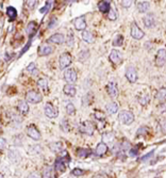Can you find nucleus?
I'll use <instances>...</instances> for the list:
<instances>
[{"label": "nucleus", "instance_id": "f257e3e1", "mask_svg": "<svg viewBox=\"0 0 166 178\" xmlns=\"http://www.w3.org/2000/svg\"><path fill=\"white\" fill-rule=\"evenodd\" d=\"M118 118H119V121H121V123L125 124V125H130L131 123H133L134 115H133V113L130 112V111L124 110L119 113Z\"/></svg>", "mask_w": 166, "mask_h": 178}, {"label": "nucleus", "instance_id": "f03ea898", "mask_svg": "<svg viewBox=\"0 0 166 178\" xmlns=\"http://www.w3.org/2000/svg\"><path fill=\"white\" fill-rule=\"evenodd\" d=\"M26 100L30 103H38L42 101V95L36 91H29L26 94Z\"/></svg>", "mask_w": 166, "mask_h": 178}, {"label": "nucleus", "instance_id": "7ed1b4c3", "mask_svg": "<svg viewBox=\"0 0 166 178\" xmlns=\"http://www.w3.org/2000/svg\"><path fill=\"white\" fill-rule=\"evenodd\" d=\"M79 130L82 133L88 134V136H93L94 130H95V127L93 126V124L91 122H83L79 125Z\"/></svg>", "mask_w": 166, "mask_h": 178}, {"label": "nucleus", "instance_id": "20e7f679", "mask_svg": "<svg viewBox=\"0 0 166 178\" xmlns=\"http://www.w3.org/2000/svg\"><path fill=\"white\" fill-rule=\"evenodd\" d=\"M71 60H73V58H71V55L68 52L62 53V55H60V59H59L61 70H64V68L68 67L71 63Z\"/></svg>", "mask_w": 166, "mask_h": 178}, {"label": "nucleus", "instance_id": "39448f33", "mask_svg": "<svg viewBox=\"0 0 166 178\" xmlns=\"http://www.w3.org/2000/svg\"><path fill=\"white\" fill-rule=\"evenodd\" d=\"M27 133H28V136H29V138H31L32 140H34V141H40V138H42L40 131L37 130V128L34 125L28 126Z\"/></svg>", "mask_w": 166, "mask_h": 178}, {"label": "nucleus", "instance_id": "423d86ee", "mask_svg": "<svg viewBox=\"0 0 166 178\" xmlns=\"http://www.w3.org/2000/svg\"><path fill=\"white\" fill-rule=\"evenodd\" d=\"M131 36L135 40H140L145 36V33L142 29H140V27H137V25L133 22L131 26Z\"/></svg>", "mask_w": 166, "mask_h": 178}, {"label": "nucleus", "instance_id": "0eeeda50", "mask_svg": "<svg viewBox=\"0 0 166 178\" xmlns=\"http://www.w3.org/2000/svg\"><path fill=\"white\" fill-rule=\"evenodd\" d=\"M64 79L67 83H75L77 81V73L75 70H73V68H69V70H67L65 73H64Z\"/></svg>", "mask_w": 166, "mask_h": 178}, {"label": "nucleus", "instance_id": "6e6552de", "mask_svg": "<svg viewBox=\"0 0 166 178\" xmlns=\"http://www.w3.org/2000/svg\"><path fill=\"white\" fill-rule=\"evenodd\" d=\"M126 77L129 82L134 83L137 80V73L133 66H128L126 70Z\"/></svg>", "mask_w": 166, "mask_h": 178}, {"label": "nucleus", "instance_id": "1a4fd4ad", "mask_svg": "<svg viewBox=\"0 0 166 178\" xmlns=\"http://www.w3.org/2000/svg\"><path fill=\"white\" fill-rule=\"evenodd\" d=\"M165 59H166V52L164 48H162V49H160L159 51L157 52V55H155V65L159 66V67L164 66Z\"/></svg>", "mask_w": 166, "mask_h": 178}, {"label": "nucleus", "instance_id": "9d476101", "mask_svg": "<svg viewBox=\"0 0 166 178\" xmlns=\"http://www.w3.org/2000/svg\"><path fill=\"white\" fill-rule=\"evenodd\" d=\"M44 110H45V114H46V116H48V118H57L58 116V111H57V109L55 108L51 103H47L45 105V108H44Z\"/></svg>", "mask_w": 166, "mask_h": 178}, {"label": "nucleus", "instance_id": "9b49d317", "mask_svg": "<svg viewBox=\"0 0 166 178\" xmlns=\"http://www.w3.org/2000/svg\"><path fill=\"white\" fill-rule=\"evenodd\" d=\"M53 51V48L48 44H43L38 48V55L40 57H46V55H51Z\"/></svg>", "mask_w": 166, "mask_h": 178}, {"label": "nucleus", "instance_id": "f8f14e48", "mask_svg": "<svg viewBox=\"0 0 166 178\" xmlns=\"http://www.w3.org/2000/svg\"><path fill=\"white\" fill-rule=\"evenodd\" d=\"M48 43H52V44H63L64 42H65V36H64L63 34H61V33H57V34H53L51 35V36L48 39L47 41Z\"/></svg>", "mask_w": 166, "mask_h": 178}, {"label": "nucleus", "instance_id": "ddd939ff", "mask_svg": "<svg viewBox=\"0 0 166 178\" xmlns=\"http://www.w3.org/2000/svg\"><path fill=\"white\" fill-rule=\"evenodd\" d=\"M74 26L77 30H79V31H83V30H85L86 28V22L85 19H84L83 16L81 17H78V18H76L74 20Z\"/></svg>", "mask_w": 166, "mask_h": 178}, {"label": "nucleus", "instance_id": "4468645a", "mask_svg": "<svg viewBox=\"0 0 166 178\" xmlns=\"http://www.w3.org/2000/svg\"><path fill=\"white\" fill-rule=\"evenodd\" d=\"M110 60H111L112 63H114V64H118L119 62L121 61V53L118 51V50L116 49H113L112 50V52L110 53Z\"/></svg>", "mask_w": 166, "mask_h": 178}, {"label": "nucleus", "instance_id": "2eb2a0df", "mask_svg": "<svg viewBox=\"0 0 166 178\" xmlns=\"http://www.w3.org/2000/svg\"><path fill=\"white\" fill-rule=\"evenodd\" d=\"M107 92H108V94L112 98L117 97V95H118V90H117L116 84H115L114 82H110L109 84L107 85Z\"/></svg>", "mask_w": 166, "mask_h": 178}, {"label": "nucleus", "instance_id": "dca6fc26", "mask_svg": "<svg viewBox=\"0 0 166 178\" xmlns=\"http://www.w3.org/2000/svg\"><path fill=\"white\" fill-rule=\"evenodd\" d=\"M107 152H108V144L103 143V142L97 144V147L95 149V154L97 156H103L104 154H107Z\"/></svg>", "mask_w": 166, "mask_h": 178}, {"label": "nucleus", "instance_id": "f3484780", "mask_svg": "<svg viewBox=\"0 0 166 178\" xmlns=\"http://www.w3.org/2000/svg\"><path fill=\"white\" fill-rule=\"evenodd\" d=\"M143 22H144L145 26L147 28H153L155 25V19H154V16L153 14H148L146 16L143 18Z\"/></svg>", "mask_w": 166, "mask_h": 178}, {"label": "nucleus", "instance_id": "a211bd4d", "mask_svg": "<svg viewBox=\"0 0 166 178\" xmlns=\"http://www.w3.org/2000/svg\"><path fill=\"white\" fill-rule=\"evenodd\" d=\"M9 158L13 163H18V162L20 161V159H21V157H20L19 152L17 151H15V149H10L9 151Z\"/></svg>", "mask_w": 166, "mask_h": 178}, {"label": "nucleus", "instance_id": "6ab92c4d", "mask_svg": "<svg viewBox=\"0 0 166 178\" xmlns=\"http://www.w3.org/2000/svg\"><path fill=\"white\" fill-rule=\"evenodd\" d=\"M110 1L109 0H102L98 3V9L99 11L102 12V13H108L110 10Z\"/></svg>", "mask_w": 166, "mask_h": 178}, {"label": "nucleus", "instance_id": "aec40b11", "mask_svg": "<svg viewBox=\"0 0 166 178\" xmlns=\"http://www.w3.org/2000/svg\"><path fill=\"white\" fill-rule=\"evenodd\" d=\"M49 148L53 152H61L63 151V143L62 142H52L49 144Z\"/></svg>", "mask_w": 166, "mask_h": 178}, {"label": "nucleus", "instance_id": "412c9836", "mask_svg": "<svg viewBox=\"0 0 166 178\" xmlns=\"http://www.w3.org/2000/svg\"><path fill=\"white\" fill-rule=\"evenodd\" d=\"M63 92L65 95H67V96H71V97H74V96L76 95V93H77V91H76V88L74 85H70V84H67V85H65L63 88Z\"/></svg>", "mask_w": 166, "mask_h": 178}, {"label": "nucleus", "instance_id": "4be33fe9", "mask_svg": "<svg viewBox=\"0 0 166 178\" xmlns=\"http://www.w3.org/2000/svg\"><path fill=\"white\" fill-rule=\"evenodd\" d=\"M106 110L108 114H115L118 111V105L116 103H109L106 106Z\"/></svg>", "mask_w": 166, "mask_h": 178}, {"label": "nucleus", "instance_id": "5701e85b", "mask_svg": "<svg viewBox=\"0 0 166 178\" xmlns=\"http://www.w3.org/2000/svg\"><path fill=\"white\" fill-rule=\"evenodd\" d=\"M17 109H18V112L26 115L28 112H29V105H28L26 101H19L18 106H17Z\"/></svg>", "mask_w": 166, "mask_h": 178}, {"label": "nucleus", "instance_id": "b1692460", "mask_svg": "<svg viewBox=\"0 0 166 178\" xmlns=\"http://www.w3.org/2000/svg\"><path fill=\"white\" fill-rule=\"evenodd\" d=\"M37 29V24L35 22H30L29 24H28L27 28H26V32H27L28 35H33L35 33Z\"/></svg>", "mask_w": 166, "mask_h": 178}, {"label": "nucleus", "instance_id": "393cba45", "mask_svg": "<svg viewBox=\"0 0 166 178\" xmlns=\"http://www.w3.org/2000/svg\"><path fill=\"white\" fill-rule=\"evenodd\" d=\"M114 140H115V134L113 132H106V133H103V136H102V142L106 144L112 143Z\"/></svg>", "mask_w": 166, "mask_h": 178}, {"label": "nucleus", "instance_id": "a878e982", "mask_svg": "<svg viewBox=\"0 0 166 178\" xmlns=\"http://www.w3.org/2000/svg\"><path fill=\"white\" fill-rule=\"evenodd\" d=\"M55 171H58L59 173H64V172H65L66 166H65V164H64V161L62 159H58L57 161H55Z\"/></svg>", "mask_w": 166, "mask_h": 178}, {"label": "nucleus", "instance_id": "bb28decb", "mask_svg": "<svg viewBox=\"0 0 166 178\" xmlns=\"http://www.w3.org/2000/svg\"><path fill=\"white\" fill-rule=\"evenodd\" d=\"M150 7V4L149 2H140L139 4H137V10H139L140 13H145V12H147L148 10H149Z\"/></svg>", "mask_w": 166, "mask_h": 178}, {"label": "nucleus", "instance_id": "cd10ccee", "mask_svg": "<svg viewBox=\"0 0 166 178\" xmlns=\"http://www.w3.org/2000/svg\"><path fill=\"white\" fill-rule=\"evenodd\" d=\"M7 15L10 17L11 19H15L17 17V11H16V9L15 7H9L7 9Z\"/></svg>", "mask_w": 166, "mask_h": 178}, {"label": "nucleus", "instance_id": "c85d7f7f", "mask_svg": "<svg viewBox=\"0 0 166 178\" xmlns=\"http://www.w3.org/2000/svg\"><path fill=\"white\" fill-rule=\"evenodd\" d=\"M77 155H78L80 158H85V157L91 155V151L88 148H79L78 151H77Z\"/></svg>", "mask_w": 166, "mask_h": 178}, {"label": "nucleus", "instance_id": "c756f323", "mask_svg": "<svg viewBox=\"0 0 166 178\" xmlns=\"http://www.w3.org/2000/svg\"><path fill=\"white\" fill-rule=\"evenodd\" d=\"M122 43H124V36H122L121 34H117L116 37L113 40V46H116V47H119L122 45Z\"/></svg>", "mask_w": 166, "mask_h": 178}, {"label": "nucleus", "instance_id": "7c9ffc66", "mask_svg": "<svg viewBox=\"0 0 166 178\" xmlns=\"http://www.w3.org/2000/svg\"><path fill=\"white\" fill-rule=\"evenodd\" d=\"M37 85L40 89H42V90L46 91L48 89V81L44 79V78H42V79H38L37 80Z\"/></svg>", "mask_w": 166, "mask_h": 178}, {"label": "nucleus", "instance_id": "2f4dec72", "mask_svg": "<svg viewBox=\"0 0 166 178\" xmlns=\"http://www.w3.org/2000/svg\"><path fill=\"white\" fill-rule=\"evenodd\" d=\"M108 18L110 20H116L117 19V12L115 10V7H110L109 12H108Z\"/></svg>", "mask_w": 166, "mask_h": 178}, {"label": "nucleus", "instance_id": "473e14b6", "mask_svg": "<svg viewBox=\"0 0 166 178\" xmlns=\"http://www.w3.org/2000/svg\"><path fill=\"white\" fill-rule=\"evenodd\" d=\"M42 177H44V178L53 177V174H52V167H50V166L45 167V169H44V171H43Z\"/></svg>", "mask_w": 166, "mask_h": 178}, {"label": "nucleus", "instance_id": "72a5a7b5", "mask_svg": "<svg viewBox=\"0 0 166 178\" xmlns=\"http://www.w3.org/2000/svg\"><path fill=\"white\" fill-rule=\"evenodd\" d=\"M88 58H89L88 50H83L79 55V61H81V62H85L86 60H88Z\"/></svg>", "mask_w": 166, "mask_h": 178}, {"label": "nucleus", "instance_id": "f704fd0d", "mask_svg": "<svg viewBox=\"0 0 166 178\" xmlns=\"http://www.w3.org/2000/svg\"><path fill=\"white\" fill-rule=\"evenodd\" d=\"M82 39H83V41H85V42L91 43V42H93V34L88 31H83Z\"/></svg>", "mask_w": 166, "mask_h": 178}, {"label": "nucleus", "instance_id": "c9c22d12", "mask_svg": "<svg viewBox=\"0 0 166 178\" xmlns=\"http://www.w3.org/2000/svg\"><path fill=\"white\" fill-rule=\"evenodd\" d=\"M66 112H67L68 115H74V114L76 113V108L75 106H74V103H67V106H66Z\"/></svg>", "mask_w": 166, "mask_h": 178}, {"label": "nucleus", "instance_id": "e433bc0d", "mask_svg": "<svg viewBox=\"0 0 166 178\" xmlns=\"http://www.w3.org/2000/svg\"><path fill=\"white\" fill-rule=\"evenodd\" d=\"M157 98L159 99V100H160L162 103L165 101V89H164V88H162V89H161V90L159 91V92H158Z\"/></svg>", "mask_w": 166, "mask_h": 178}, {"label": "nucleus", "instance_id": "4c0bfd02", "mask_svg": "<svg viewBox=\"0 0 166 178\" xmlns=\"http://www.w3.org/2000/svg\"><path fill=\"white\" fill-rule=\"evenodd\" d=\"M27 72L33 74V75H35V74L37 73V68H36V65H35V63H30L29 65H28L27 67Z\"/></svg>", "mask_w": 166, "mask_h": 178}, {"label": "nucleus", "instance_id": "58836bf2", "mask_svg": "<svg viewBox=\"0 0 166 178\" xmlns=\"http://www.w3.org/2000/svg\"><path fill=\"white\" fill-rule=\"evenodd\" d=\"M61 129L64 131V132H67L69 130V125H68V122L67 119L64 118L62 122H61Z\"/></svg>", "mask_w": 166, "mask_h": 178}, {"label": "nucleus", "instance_id": "ea45409f", "mask_svg": "<svg viewBox=\"0 0 166 178\" xmlns=\"http://www.w3.org/2000/svg\"><path fill=\"white\" fill-rule=\"evenodd\" d=\"M94 118L96 119H98V121H104V118H106V114L102 113L101 111H96L95 113H94Z\"/></svg>", "mask_w": 166, "mask_h": 178}, {"label": "nucleus", "instance_id": "a19ab883", "mask_svg": "<svg viewBox=\"0 0 166 178\" xmlns=\"http://www.w3.org/2000/svg\"><path fill=\"white\" fill-rule=\"evenodd\" d=\"M36 3H37V0H27V1H26V6L29 7L30 10L34 9Z\"/></svg>", "mask_w": 166, "mask_h": 178}, {"label": "nucleus", "instance_id": "79ce46f5", "mask_svg": "<svg viewBox=\"0 0 166 178\" xmlns=\"http://www.w3.org/2000/svg\"><path fill=\"white\" fill-rule=\"evenodd\" d=\"M139 103H140L142 106L147 105V103H149V96L145 95V96H143V97H140V98H139Z\"/></svg>", "mask_w": 166, "mask_h": 178}, {"label": "nucleus", "instance_id": "37998d69", "mask_svg": "<svg viewBox=\"0 0 166 178\" xmlns=\"http://www.w3.org/2000/svg\"><path fill=\"white\" fill-rule=\"evenodd\" d=\"M133 3V0H121V6L124 7H130Z\"/></svg>", "mask_w": 166, "mask_h": 178}, {"label": "nucleus", "instance_id": "c03bdc74", "mask_svg": "<svg viewBox=\"0 0 166 178\" xmlns=\"http://www.w3.org/2000/svg\"><path fill=\"white\" fill-rule=\"evenodd\" d=\"M71 173H73V175H75V176H82L84 174V171L81 169H75V170H73Z\"/></svg>", "mask_w": 166, "mask_h": 178}, {"label": "nucleus", "instance_id": "a18cd8bd", "mask_svg": "<svg viewBox=\"0 0 166 178\" xmlns=\"http://www.w3.org/2000/svg\"><path fill=\"white\" fill-rule=\"evenodd\" d=\"M147 130H148V127H145V126L140 127L139 130H137V136H142V134H146Z\"/></svg>", "mask_w": 166, "mask_h": 178}, {"label": "nucleus", "instance_id": "49530a36", "mask_svg": "<svg viewBox=\"0 0 166 178\" xmlns=\"http://www.w3.org/2000/svg\"><path fill=\"white\" fill-rule=\"evenodd\" d=\"M7 145V140L3 138H0V151L3 149Z\"/></svg>", "mask_w": 166, "mask_h": 178}, {"label": "nucleus", "instance_id": "de8ad7c7", "mask_svg": "<svg viewBox=\"0 0 166 178\" xmlns=\"http://www.w3.org/2000/svg\"><path fill=\"white\" fill-rule=\"evenodd\" d=\"M57 22H58V19L57 18H55V17H53L52 19H51V22H49V25H48V28H49V29H51V28H53V27H55V25H57Z\"/></svg>", "mask_w": 166, "mask_h": 178}, {"label": "nucleus", "instance_id": "09e8293b", "mask_svg": "<svg viewBox=\"0 0 166 178\" xmlns=\"http://www.w3.org/2000/svg\"><path fill=\"white\" fill-rule=\"evenodd\" d=\"M67 45L68 46H73L74 45V34L73 33L69 34V37H68V41H67Z\"/></svg>", "mask_w": 166, "mask_h": 178}, {"label": "nucleus", "instance_id": "8fccbe9b", "mask_svg": "<svg viewBox=\"0 0 166 178\" xmlns=\"http://www.w3.org/2000/svg\"><path fill=\"white\" fill-rule=\"evenodd\" d=\"M137 152H139V151H137V148H131L129 151V155L131 157H135L137 155Z\"/></svg>", "mask_w": 166, "mask_h": 178}, {"label": "nucleus", "instance_id": "3c124183", "mask_svg": "<svg viewBox=\"0 0 166 178\" xmlns=\"http://www.w3.org/2000/svg\"><path fill=\"white\" fill-rule=\"evenodd\" d=\"M152 155H153V152H149V155H146V156H145V157H143V158H142V159H140V160H142V161H146V160H147V159H149V158H150V157H151V156H152Z\"/></svg>", "mask_w": 166, "mask_h": 178}, {"label": "nucleus", "instance_id": "603ef678", "mask_svg": "<svg viewBox=\"0 0 166 178\" xmlns=\"http://www.w3.org/2000/svg\"><path fill=\"white\" fill-rule=\"evenodd\" d=\"M160 124H161V129H162V131L165 132V122H164V119L160 121Z\"/></svg>", "mask_w": 166, "mask_h": 178}, {"label": "nucleus", "instance_id": "864d4df0", "mask_svg": "<svg viewBox=\"0 0 166 178\" xmlns=\"http://www.w3.org/2000/svg\"><path fill=\"white\" fill-rule=\"evenodd\" d=\"M0 177H3V175H2V174H0Z\"/></svg>", "mask_w": 166, "mask_h": 178}]
</instances>
